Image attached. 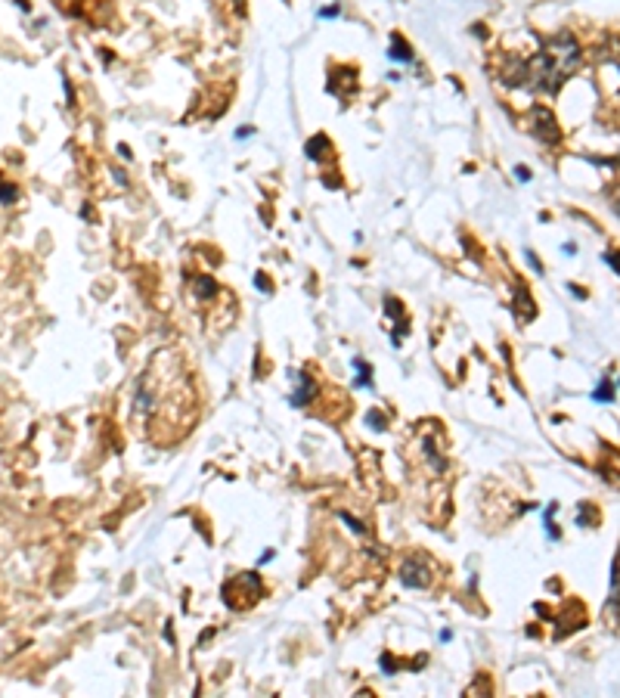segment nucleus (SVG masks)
Wrapping results in <instances>:
<instances>
[{
  "instance_id": "2",
  "label": "nucleus",
  "mask_w": 620,
  "mask_h": 698,
  "mask_svg": "<svg viewBox=\"0 0 620 698\" xmlns=\"http://www.w3.org/2000/svg\"><path fill=\"white\" fill-rule=\"evenodd\" d=\"M422 571H425V568H422V565H406V568H403V580H406V584H410V586H428V580H431V574H422Z\"/></svg>"
},
{
  "instance_id": "1",
  "label": "nucleus",
  "mask_w": 620,
  "mask_h": 698,
  "mask_svg": "<svg viewBox=\"0 0 620 698\" xmlns=\"http://www.w3.org/2000/svg\"><path fill=\"white\" fill-rule=\"evenodd\" d=\"M533 119H537L540 124H537V131H540V137L543 140H549V143H555L559 140V128H552V112H546V109H533Z\"/></svg>"
},
{
  "instance_id": "4",
  "label": "nucleus",
  "mask_w": 620,
  "mask_h": 698,
  "mask_svg": "<svg viewBox=\"0 0 620 698\" xmlns=\"http://www.w3.org/2000/svg\"><path fill=\"white\" fill-rule=\"evenodd\" d=\"M595 401H611V388H599V391H595Z\"/></svg>"
},
{
  "instance_id": "3",
  "label": "nucleus",
  "mask_w": 620,
  "mask_h": 698,
  "mask_svg": "<svg viewBox=\"0 0 620 698\" xmlns=\"http://www.w3.org/2000/svg\"><path fill=\"white\" fill-rule=\"evenodd\" d=\"M13 202H16V186L0 183V205H13Z\"/></svg>"
}]
</instances>
